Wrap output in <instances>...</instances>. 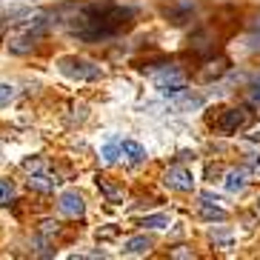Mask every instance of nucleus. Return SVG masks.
Here are the masks:
<instances>
[{"instance_id":"1","label":"nucleus","mask_w":260,"mask_h":260,"mask_svg":"<svg viewBox=\"0 0 260 260\" xmlns=\"http://www.w3.org/2000/svg\"><path fill=\"white\" fill-rule=\"evenodd\" d=\"M135 20V9L132 6H115V3H98V6H83L75 15L72 35L80 40H106L115 38L117 31L129 29Z\"/></svg>"},{"instance_id":"2","label":"nucleus","mask_w":260,"mask_h":260,"mask_svg":"<svg viewBox=\"0 0 260 260\" xmlns=\"http://www.w3.org/2000/svg\"><path fill=\"white\" fill-rule=\"evenodd\" d=\"M57 72L69 80H100L103 77V69L98 63L86 60V57H77V54H66L57 60Z\"/></svg>"},{"instance_id":"3","label":"nucleus","mask_w":260,"mask_h":260,"mask_svg":"<svg viewBox=\"0 0 260 260\" xmlns=\"http://www.w3.org/2000/svg\"><path fill=\"white\" fill-rule=\"evenodd\" d=\"M43 29H46V23H43V20H35V23L20 26L17 31H12V35H9V49H12L15 54H26L29 49H35V43L40 40Z\"/></svg>"},{"instance_id":"4","label":"nucleus","mask_w":260,"mask_h":260,"mask_svg":"<svg viewBox=\"0 0 260 260\" xmlns=\"http://www.w3.org/2000/svg\"><path fill=\"white\" fill-rule=\"evenodd\" d=\"M254 120V115L249 112V109L237 106V109H226L220 117H217V132H223V135H237V132L249 129Z\"/></svg>"},{"instance_id":"5","label":"nucleus","mask_w":260,"mask_h":260,"mask_svg":"<svg viewBox=\"0 0 260 260\" xmlns=\"http://www.w3.org/2000/svg\"><path fill=\"white\" fill-rule=\"evenodd\" d=\"M163 183H166V189H172V191H191L194 189V177H191L189 169L172 166L166 175H163Z\"/></svg>"},{"instance_id":"6","label":"nucleus","mask_w":260,"mask_h":260,"mask_svg":"<svg viewBox=\"0 0 260 260\" xmlns=\"http://www.w3.org/2000/svg\"><path fill=\"white\" fill-rule=\"evenodd\" d=\"M226 69H229V57L217 54V57H212V60L203 63L194 77H198V83H212V80H217L220 75H226Z\"/></svg>"},{"instance_id":"7","label":"nucleus","mask_w":260,"mask_h":260,"mask_svg":"<svg viewBox=\"0 0 260 260\" xmlns=\"http://www.w3.org/2000/svg\"><path fill=\"white\" fill-rule=\"evenodd\" d=\"M57 206H60V212H63V214H69V217H83V212H86V200H83V194H80V191L69 189V191H63V194H60Z\"/></svg>"},{"instance_id":"8","label":"nucleus","mask_w":260,"mask_h":260,"mask_svg":"<svg viewBox=\"0 0 260 260\" xmlns=\"http://www.w3.org/2000/svg\"><path fill=\"white\" fill-rule=\"evenodd\" d=\"M98 189L103 191V198H106L109 203H123V198H126V189L106 175H98Z\"/></svg>"},{"instance_id":"9","label":"nucleus","mask_w":260,"mask_h":260,"mask_svg":"<svg viewBox=\"0 0 260 260\" xmlns=\"http://www.w3.org/2000/svg\"><path fill=\"white\" fill-rule=\"evenodd\" d=\"M120 152H123V157H126L132 166H138V163L146 160V149H143L140 143H135V140H123V143H120Z\"/></svg>"},{"instance_id":"10","label":"nucleus","mask_w":260,"mask_h":260,"mask_svg":"<svg viewBox=\"0 0 260 260\" xmlns=\"http://www.w3.org/2000/svg\"><path fill=\"white\" fill-rule=\"evenodd\" d=\"M152 246H154L152 237L138 235V237H132V240H126L123 252H126V254H146V252H152Z\"/></svg>"},{"instance_id":"11","label":"nucleus","mask_w":260,"mask_h":260,"mask_svg":"<svg viewBox=\"0 0 260 260\" xmlns=\"http://www.w3.org/2000/svg\"><path fill=\"white\" fill-rule=\"evenodd\" d=\"M217 200H200V217L203 220H226L229 217V212L220 206H214Z\"/></svg>"},{"instance_id":"12","label":"nucleus","mask_w":260,"mask_h":260,"mask_svg":"<svg viewBox=\"0 0 260 260\" xmlns=\"http://www.w3.org/2000/svg\"><path fill=\"white\" fill-rule=\"evenodd\" d=\"M249 175H252V172H249L246 166L232 169L229 175H226V189H229V191H240L246 186V177H249Z\"/></svg>"},{"instance_id":"13","label":"nucleus","mask_w":260,"mask_h":260,"mask_svg":"<svg viewBox=\"0 0 260 260\" xmlns=\"http://www.w3.org/2000/svg\"><path fill=\"white\" fill-rule=\"evenodd\" d=\"M26 186H29L31 191H40V194H52L57 180H49V177H43V175H31L29 180H26Z\"/></svg>"},{"instance_id":"14","label":"nucleus","mask_w":260,"mask_h":260,"mask_svg":"<svg viewBox=\"0 0 260 260\" xmlns=\"http://www.w3.org/2000/svg\"><path fill=\"white\" fill-rule=\"evenodd\" d=\"M191 12H194V9H191V3H183V6H175V9H166V15H169V20H172V23H186V20H189L191 17Z\"/></svg>"},{"instance_id":"15","label":"nucleus","mask_w":260,"mask_h":260,"mask_svg":"<svg viewBox=\"0 0 260 260\" xmlns=\"http://www.w3.org/2000/svg\"><path fill=\"white\" fill-rule=\"evenodd\" d=\"M140 226H146V229H166L169 226V214H149V217L140 220Z\"/></svg>"},{"instance_id":"16","label":"nucleus","mask_w":260,"mask_h":260,"mask_svg":"<svg viewBox=\"0 0 260 260\" xmlns=\"http://www.w3.org/2000/svg\"><path fill=\"white\" fill-rule=\"evenodd\" d=\"M12 198H15V186H12V180H6L3 189H0V206H9V200Z\"/></svg>"},{"instance_id":"17","label":"nucleus","mask_w":260,"mask_h":260,"mask_svg":"<svg viewBox=\"0 0 260 260\" xmlns=\"http://www.w3.org/2000/svg\"><path fill=\"white\" fill-rule=\"evenodd\" d=\"M117 154H123L120 146H117V143H109L106 149H103V160H106V163H117Z\"/></svg>"},{"instance_id":"18","label":"nucleus","mask_w":260,"mask_h":260,"mask_svg":"<svg viewBox=\"0 0 260 260\" xmlns=\"http://www.w3.org/2000/svg\"><path fill=\"white\" fill-rule=\"evenodd\" d=\"M212 240H214V243H220L223 249H229V246H232V235H229V232H217V229H214L212 232Z\"/></svg>"},{"instance_id":"19","label":"nucleus","mask_w":260,"mask_h":260,"mask_svg":"<svg viewBox=\"0 0 260 260\" xmlns=\"http://www.w3.org/2000/svg\"><path fill=\"white\" fill-rule=\"evenodd\" d=\"M12 98H15V89H12L9 83H0V106H6Z\"/></svg>"},{"instance_id":"20","label":"nucleus","mask_w":260,"mask_h":260,"mask_svg":"<svg viewBox=\"0 0 260 260\" xmlns=\"http://www.w3.org/2000/svg\"><path fill=\"white\" fill-rule=\"evenodd\" d=\"M57 229H60L57 220H43L40 223V235H52V232H57Z\"/></svg>"},{"instance_id":"21","label":"nucleus","mask_w":260,"mask_h":260,"mask_svg":"<svg viewBox=\"0 0 260 260\" xmlns=\"http://www.w3.org/2000/svg\"><path fill=\"white\" fill-rule=\"evenodd\" d=\"M169 257H194V252H191V249H186V246H177V249H172V252H169Z\"/></svg>"},{"instance_id":"22","label":"nucleus","mask_w":260,"mask_h":260,"mask_svg":"<svg viewBox=\"0 0 260 260\" xmlns=\"http://www.w3.org/2000/svg\"><path fill=\"white\" fill-rule=\"evenodd\" d=\"M246 169H249L252 175H260V154H254L252 160H249V166H246Z\"/></svg>"},{"instance_id":"23","label":"nucleus","mask_w":260,"mask_h":260,"mask_svg":"<svg viewBox=\"0 0 260 260\" xmlns=\"http://www.w3.org/2000/svg\"><path fill=\"white\" fill-rule=\"evenodd\" d=\"M117 235V229L112 226V229H106V232H100V237H115Z\"/></svg>"},{"instance_id":"24","label":"nucleus","mask_w":260,"mask_h":260,"mask_svg":"<svg viewBox=\"0 0 260 260\" xmlns=\"http://www.w3.org/2000/svg\"><path fill=\"white\" fill-rule=\"evenodd\" d=\"M252 98H254V100H260V89H254V92H252Z\"/></svg>"},{"instance_id":"25","label":"nucleus","mask_w":260,"mask_h":260,"mask_svg":"<svg viewBox=\"0 0 260 260\" xmlns=\"http://www.w3.org/2000/svg\"><path fill=\"white\" fill-rule=\"evenodd\" d=\"M254 89H260V77H257V80H254Z\"/></svg>"},{"instance_id":"26","label":"nucleus","mask_w":260,"mask_h":260,"mask_svg":"<svg viewBox=\"0 0 260 260\" xmlns=\"http://www.w3.org/2000/svg\"><path fill=\"white\" fill-rule=\"evenodd\" d=\"M252 140H257V143H260V135H252Z\"/></svg>"},{"instance_id":"27","label":"nucleus","mask_w":260,"mask_h":260,"mask_svg":"<svg viewBox=\"0 0 260 260\" xmlns=\"http://www.w3.org/2000/svg\"><path fill=\"white\" fill-rule=\"evenodd\" d=\"M257 214H260V198H257Z\"/></svg>"}]
</instances>
